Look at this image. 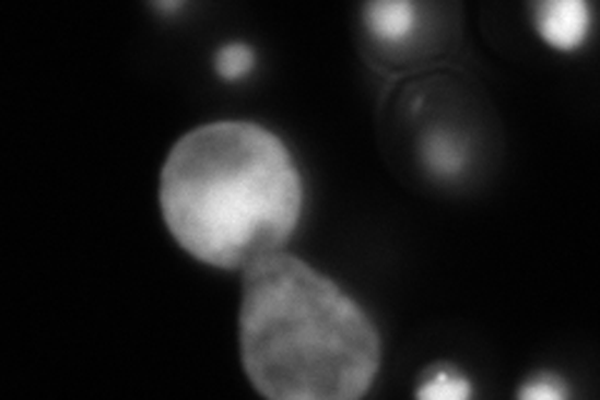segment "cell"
I'll use <instances>...</instances> for the list:
<instances>
[{"label":"cell","instance_id":"1","mask_svg":"<svg viewBox=\"0 0 600 400\" xmlns=\"http://www.w3.org/2000/svg\"><path fill=\"white\" fill-rule=\"evenodd\" d=\"M170 236L200 263L246 271L293 236L303 183L289 148L250 120L198 126L170 148L161 173Z\"/></svg>","mask_w":600,"mask_h":400},{"label":"cell","instance_id":"4","mask_svg":"<svg viewBox=\"0 0 600 400\" xmlns=\"http://www.w3.org/2000/svg\"><path fill=\"white\" fill-rule=\"evenodd\" d=\"M415 8L408 0H378L365 5V25L380 43H403L415 31Z\"/></svg>","mask_w":600,"mask_h":400},{"label":"cell","instance_id":"5","mask_svg":"<svg viewBox=\"0 0 600 400\" xmlns=\"http://www.w3.org/2000/svg\"><path fill=\"white\" fill-rule=\"evenodd\" d=\"M423 158H425V165H428L436 176L454 178L463 170L466 165V148L463 143H458L456 136L433 133L425 138Z\"/></svg>","mask_w":600,"mask_h":400},{"label":"cell","instance_id":"9","mask_svg":"<svg viewBox=\"0 0 600 400\" xmlns=\"http://www.w3.org/2000/svg\"><path fill=\"white\" fill-rule=\"evenodd\" d=\"M161 8V11H176V8H180L183 3H155Z\"/></svg>","mask_w":600,"mask_h":400},{"label":"cell","instance_id":"7","mask_svg":"<svg viewBox=\"0 0 600 400\" xmlns=\"http://www.w3.org/2000/svg\"><path fill=\"white\" fill-rule=\"evenodd\" d=\"M468 396H471V383L448 368H438L425 380V386L419 388V398L431 400H463Z\"/></svg>","mask_w":600,"mask_h":400},{"label":"cell","instance_id":"2","mask_svg":"<svg viewBox=\"0 0 600 400\" xmlns=\"http://www.w3.org/2000/svg\"><path fill=\"white\" fill-rule=\"evenodd\" d=\"M240 358L271 400H355L376 380L380 336L328 275L273 254L243 273Z\"/></svg>","mask_w":600,"mask_h":400},{"label":"cell","instance_id":"3","mask_svg":"<svg viewBox=\"0 0 600 400\" xmlns=\"http://www.w3.org/2000/svg\"><path fill=\"white\" fill-rule=\"evenodd\" d=\"M588 23V5L583 0H548L536 5V28L553 48H578L586 40Z\"/></svg>","mask_w":600,"mask_h":400},{"label":"cell","instance_id":"6","mask_svg":"<svg viewBox=\"0 0 600 400\" xmlns=\"http://www.w3.org/2000/svg\"><path fill=\"white\" fill-rule=\"evenodd\" d=\"M254 66H256V54L254 48L246 46V43H228V46H223L219 54H215V73H219L223 81H238V78H246Z\"/></svg>","mask_w":600,"mask_h":400},{"label":"cell","instance_id":"8","mask_svg":"<svg viewBox=\"0 0 600 400\" xmlns=\"http://www.w3.org/2000/svg\"><path fill=\"white\" fill-rule=\"evenodd\" d=\"M518 396L528 398V400H561V398H565V388L558 378L541 376V378L530 380L526 388H520Z\"/></svg>","mask_w":600,"mask_h":400}]
</instances>
